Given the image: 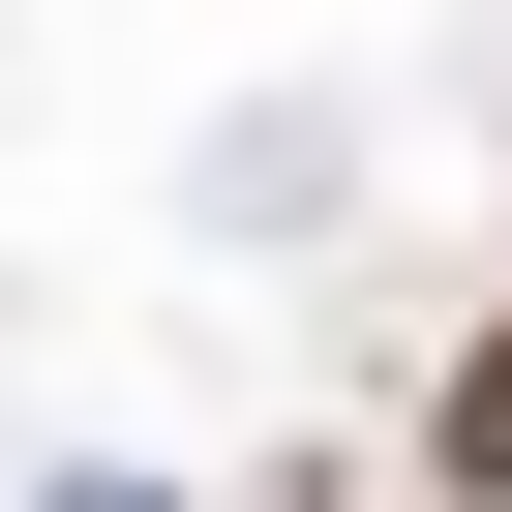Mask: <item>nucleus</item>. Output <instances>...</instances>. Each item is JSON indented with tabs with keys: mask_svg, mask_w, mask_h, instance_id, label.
Instances as JSON below:
<instances>
[{
	"mask_svg": "<svg viewBox=\"0 0 512 512\" xmlns=\"http://www.w3.org/2000/svg\"><path fill=\"white\" fill-rule=\"evenodd\" d=\"M422 482H452V512H512V302L452 332V392H422Z\"/></svg>",
	"mask_w": 512,
	"mask_h": 512,
	"instance_id": "f257e3e1",
	"label": "nucleus"
},
{
	"mask_svg": "<svg viewBox=\"0 0 512 512\" xmlns=\"http://www.w3.org/2000/svg\"><path fill=\"white\" fill-rule=\"evenodd\" d=\"M31 512H181V482H31Z\"/></svg>",
	"mask_w": 512,
	"mask_h": 512,
	"instance_id": "f03ea898",
	"label": "nucleus"
}]
</instances>
